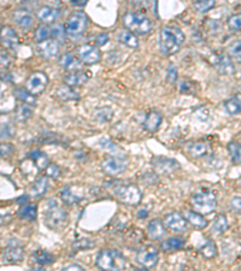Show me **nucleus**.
<instances>
[{
  "instance_id": "1",
  "label": "nucleus",
  "mask_w": 241,
  "mask_h": 271,
  "mask_svg": "<svg viewBox=\"0 0 241 271\" xmlns=\"http://www.w3.org/2000/svg\"><path fill=\"white\" fill-rule=\"evenodd\" d=\"M185 41V34L177 27H164L160 35L161 51L165 56H171L179 52L181 45Z\"/></svg>"
},
{
  "instance_id": "2",
  "label": "nucleus",
  "mask_w": 241,
  "mask_h": 271,
  "mask_svg": "<svg viewBox=\"0 0 241 271\" xmlns=\"http://www.w3.org/2000/svg\"><path fill=\"white\" fill-rule=\"evenodd\" d=\"M192 206L201 215H209L217 207V196L210 190H201L192 196Z\"/></svg>"
},
{
  "instance_id": "3",
  "label": "nucleus",
  "mask_w": 241,
  "mask_h": 271,
  "mask_svg": "<svg viewBox=\"0 0 241 271\" xmlns=\"http://www.w3.org/2000/svg\"><path fill=\"white\" fill-rule=\"evenodd\" d=\"M97 267L101 270H122L125 267V258L116 250L101 251L97 256Z\"/></svg>"
},
{
  "instance_id": "4",
  "label": "nucleus",
  "mask_w": 241,
  "mask_h": 271,
  "mask_svg": "<svg viewBox=\"0 0 241 271\" xmlns=\"http://www.w3.org/2000/svg\"><path fill=\"white\" fill-rule=\"evenodd\" d=\"M123 23L127 27V29L133 32L134 34L144 35L150 33L152 29V23H151L150 18L138 12H128L123 17Z\"/></svg>"
},
{
  "instance_id": "5",
  "label": "nucleus",
  "mask_w": 241,
  "mask_h": 271,
  "mask_svg": "<svg viewBox=\"0 0 241 271\" xmlns=\"http://www.w3.org/2000/svg\"><path fill=\"white\" fill-rule=\"evenodd\" d=\"M67 212L60 206V204L57 200H48L47 209L45 212V221L46 224L50 227L51 229H59L64 226L67 222Z\"/></svg>"
},
{
  "instance_id": "6",
  "label": "nucleus",
  "mask_w": 241,
  "mask_h": 271,
  "mask_svg": "<svg viewBox=\"0 0 241 271\" xmlns=\"http://www.w3.org/2000/svg\"><path fill=\"white\" fill-rule=\"evenodd\" d=\"M87 28V16L82 11L71 13L64 24L65 34L71 39H78Z\"/></svg>"
},
{
  "instance_id": "7",
  "label": "nucleus",
  "mask_w": 241,
  "mask_h": 271,
  "mask_svg": "<svg viewBox=\"0 0 241 271\" xmlns=\"http://www.w3.org/2000/svg\"><path fill=\"white\" fill-rule=\"evenodd\" d=\"M115 192L123 204L131 205V206L138 205L142 199V192L140 188L135 185H130V183L119 186Z\"/></svg>"
},
{
  "instance_id": "8",
  "label": "nucleus",
  "mask_w": 241,
  "mask_h": 271,
  "mask_svg": "<svg viewBox=\"0 0 241 271\" xmlns=\"http://www.w3.org/2000/svg\"><path fill=\"white\" fill-rule=\"evenodd\" d=\"M48 83V77L45 73L42 71H35L32 75L29 76L28 80H27L26 88L29 90L33 95H40L42 94L43 90H45L46 86Z\"/></svg>"
},
{
  "instance_id": "9",
  "label": "nucleus",
  "mask_w": 241,
  "mask_h": 271,
  "mask_svg": "<svg viewBox=\"0 0 241 271\" xmlns=\"http://www.w3.org/2000/svg\"><path fill=\"white\" fill-rule=\"evenodd\" d=\"M127 160L120 157H108L101 161V169L110 176H117L127 169Z\"/></svg>"
},
{
  "instance_id": "10",
  "label": "nucleus",
  "mask_w": 241,
  "mask_h": 271,
  "mask_svg": "<svg viewBox=\"0 0 241 271\" xmlns=\"http://www.w3.org/2000/svg\"><path fill=\"white\" fill-rule=\"evenodd\" d=\"M153 168L161 175H170L180 169V163L172 158L156 157L152 160Z\"/></svg>"
},
{
  "instance_id": "11",
  "label": "nucleus",
  "mask_w": 241,
  "mask_h": 271,
  "mask_svg": "<svg viewBox=\"0 0 241 271\" xmlns=\"http://www.w3.org/2000/svg\"><path fill=\"white\" fill-rule=\"evenodd\" d=\"M136 261L145 269H151V268L156 267V264L158 263L157 248H155L153 246H147V247L142 248L136 256Z\"/></svg>"
},
{
  "instance_id": "12",
  "label": "nucleus",
  "mask_w": 241,
  "mask_h": 271,
  "mask_svg": "<svg viewBox=\"0 0 241 271\" xmlns=\"http://www.w3.org/2000/svg\"><path fill=\"white\" fill-rule=\"evenodd\" d=\"M164 226L172 232H182L187 229V220L179 212H171L165 216Z\"/></svg>"
},
{
  "instance_id": "13",
  "label": "nucleus",
  "mask_w": 241,
  "mask_h": 271,
  "mask_svg": "<svg viewBox=\"0 0 241 271\" xmlns=\"http://www.w3.org/2000/svg\"><path fill=\"white\" fill-rule=\"evenodd\" d=\"M79 58H80L81 63L92 65L99 62L101 58V53L99 48H97L95 46L82 45L79 48Z\"/></svg>"
},
{
  "instance_id": "14",
  "label": "nucleus",
  "mask_w": 241,
  "mask_h": 271,
  "mask_svg": "<svg viewBox=\"0 0 241 271\" xmlns=\"http://www.w3.org/2000/svg\"><path fill=\"white\" fill-rule=\"evenodd\" d=\"M212 64L215 67V69L218 73L223 74V75H232V74L235 73V68L232 59L224 53L216 54L212 59Z\"/></svg>"
},
{
  "instance_id": "15",
  "label": "nucleus",
  "mask_w": 241,
  "mask_h": 271,
  "mask_svg": "<svg viewBox=\"0 0 241 271\" xmlns=\"http://www.w3.org/2000/svg\"><path fill=\"white\" fill-rule=\"evenodd\" d=\"M2 256H4V259L7 263H17L23 259L24 250L18 241H11L9 245L5 247Z\"/></svg>"
},
{
  "instance_id": "16",
  "label": "nucleus",
  "mask_w": 241,
  "mask_h": 271,
  "mask_svg": "<svg viewBox=\"0 0 241 271\" xmlns=\"http://www.w3.org/2000/svg\"><path fill=\"white\" fill-rule=\"evenodd\" d=\"M38 52L42 58L51 59L56 57L59 52V43L54 39L43 40L38 43Z\"/></svg>"
},
{
  "instance_id": "17",
  "label": "nucleus",
  "mask_w": 241,
  "mask_h": 271,
  "mask_svg": "<svg viewBox=\"0 0 241 271\" xmlns=\"http://www.w3.org/2000/svg\"><path fill=\"white\" fill-rule=\"evenodd\" d=\"M89 80V74L81 73L80 71H70L63 76V81L65 84L70 87H79L86 83Z\"/></svg>"
},
{
  "instance_id": "18",
  "label": "nucleus",
  "mask_w": 241,
  "mask_h": 271,
  "mask_svg": "<svg viewBox=\"0 0 241 271\" xmlns=\"http://www.w3.org/2000/svg\"><path fill=\"white\" fill-rule=\"evenodd\" d=\"M0 38H1L5 47L10 48V50H16L18 47V43H20L18 35L11 27H4L0 32Z\"/></svg>"
},
{
  "instance_id": "19",
  "label": "nucleus",
  "mask_w": 241,
  "mask_h": 271,
  "mask_svg": "<svg viewBox=\"0 0 241 271\" xmlns=\"http://www.w3.org/2000/svg\"><path fill=\"white\" fill-rule=\"evenodd\" d=\"M16 129L12 119L7 115H0V140L15 136Z\"/></svg>"
},
{
  "instance_id": "20",
  "label": "nucleus",
  "mask_w": 241,
  "mask_h": 271,
  "mask_svg": "<svg viewBox=\"0 0 241 271\" xmlns=\"http://www.w3.org/2000/svg\"><path fill=\"white\" fill-rule=\"evenodd\" d=\"M59 64L68 73H70V71H80L82 69L81 60L75 58L71 53L63 54L59 59Z\"/></svg>"
},
{
  "instance_id": "21",
  "label": "nucleus",
  "mask_w": 241,
  "mask_h": 271,
  "mask_svg": "<svg viewBox=\"0 0 241 271\" xmlns=\"http://www.w3.org/2000/svg\"><path fill=\"white\" fill-rule=\"evenodd\" d=\"M37 16L41 22H43L45 24H50L58 20L59 12L56 9H53V7L42 6L38 10Z\"/></svg>"
},
{
  "instance_id": "22",
  "label": "nucleus",
  "mask_w": 241,
  "mask_h": 271,
  "mask_svg": "<svg viewBox=\"0 0 241 271\" xmlns=\"http://www.w3.org/2000/svg\"><path fill=\"white\" fill-rule=\"evenodd\" d=\"M13 21H15V23L17 24V26H20L21 28L23 29H29L32 28L33 24H34V18H33V16L30 15L28 11H16L15 13H13Z\"/></svg>"
},
{
  "instance_id": "23",
  "label": "nucleus",
  "mask_w": 241,
  "mask_h": 271,
  "mask_svg": "<svg viewBox=\"0 0 241 271\" xmlns=\"http://www.w3.org/2000/svg\"><path fill=\"white\" fill-rule=\"evenodd\" d=\"M188 152L194 158H204L211 152V147L206 142H194L188 146Z\"/></svg>"
},
{
  "instance_id": "24",
  "label": "nucleus",
  "mask_w": 241,
  "mask_h": 271,
  "mask_svg": "<svg viewBox=\"0 0 241 271\" xmlns=\"http://www.w3.org/2000/svg\"><path fill=\"white\" fill-rule=\"evenodd\" d=\"M161 119H163V117H161L160 112L157 111L150 112L144 122V128L147 131H150V133H155V131H157L158 128H160Z\"/></svg>"
},
{
  "instance_id": "25",
  "label": "nucleus",
  "mask_w": 241,
  "mask_h": 271,
  "mask_svg": "<svg viewBox=\"0 0 241 271\" xmlns=\"http://www.w3.org/2000/svg\"><path fill=\"white\" fill-rule=\"evenodd\" d=\"M28 158L33 161V163H34L35 168H37L39 171L46 170V168H47L48 164H50L48 157L45 155V153L41 152V151H34V152L29 153Z\"/></svg>"
},
{
  "instance_id": "26",
  "label": "nucleus",
  "mask_w": 241,
  "mask_h": 271,
  "mask_svg": "<svg viewBox=\"0 0 241 271\" xmlns=\"http://www.w3.org/2000/svg\"><path fill=\"white\" fill-rule=\"evenodd\" d=\"M186 220L190 224L197 229H204L207 226V221L205 220L204 216L199 212H194V211H186L185 213Z\"/></svg>"
},
{
  "instance_id": "27",
  "label": "nucleus",
  "mask_w": 241,
  "mask_h": 271,
  "mask_svg": "<svg viewBox=\"0 0 241 271\" xmlns=\"http://www.w3.org/2000/svg\"><path fill=\"white\" fill-rule=\"evenodd\" d=\"M147 232L152 240H160L165 234V228L160 220H153L150 222L149 227H147Z\"/></svg>"
},
{
  "instance_id": "28",
  "label": "nucleus",
  "mask_w": 241,
  "mask_h": 271,
  "mask_svg": "<svg viewBox=\"0 0 241 271\" xmlns=\"http://www.w3.org/2000/svg\"><path fill=\"white\" fill-rule=\"evenodd\" d=\"M185 246V240L181 237H169L161 242V250L164 252H176L180 251Z\"/></svg>"
},
{
  "instance_id": "29",
  "label": "nucleus",
  "mask_w": 241,
  "mask_h": 271,
  "mask_svg": "<svg viewBox=\"0 0 241 271\" xmlns=\"http://www.w3.org/2000/svg\"><path fill=\"white\" fill-rule=\"evenodd\" d=\"M13 94L21 101L22 104H26L29 106H35L37 105V99H35V95H33L27 88H16L13 90Z\"/></svg>"
},
{
  "instance_id": "30",
  "label": "nucleus",
  "mask_w": 241,
  "mask_h": 271,
  "mask_svg": "<svg viewBox=\"0 0 241 271\" xmlns=\"http://www.w3.org/2000/svg\"><path fill=\"white\" fill-rule=\"evenodd\" d=\"M119 40L122 43H124L125 46H128V47L130 48H138L139 47V40L138 38H136V35L134 34L133 32H130V30L125 29L122 30V32L119 34Z\"/></svg>"
},
{
  "instance_id": "31",
  "label": "nucleus",
  "mask_w": 241,
  "mask_h": 271,
  "mask_svg": "<svg viewBox=\"0 0 241 271\" xmlns=\"http://www.w3.org/2000/svg\"><path fill=\"white\" fill-rule=\"evenodd\" d=\"M48 188V180L46 176H40L39 179H37V181L34 182L32 187V192L34 194V196L39 198V196L45 195V193L47 192Z\"/></svg>"
},
{
  "instance_id": "32",
  "label": "nucleus",
  "mask_w": 241,
  "mask_h": 271,
  "mask_svg": "<svg viewBox=\"0 0 241 271\" xmlns=\"http://www.w3.org/2000/svg\"><path fill=\"white\" fill-rule=\"evenodd\" d=\"M33 261L39 265H48L54 262V257L45 250H37L33 253Z\"/></svg>"
},
{
  "instance_id": "33",
  "label": "nucleus",
  "mask_w": 241,
  "mask_h": 271,
  "mask_svg": "<svg viewBox=\"0 0 241 271\" xmlns=\"http://www.w3.org/2000/svg\"><path fill=\"white\" fill-rule=\"evenodd\" d=\"M56 95L62 100H78L80 98L78 93L73 89V87L68 86V84L59 87L56 90Z\"/></svg>"
},
{
  "instance_id": "34",
  "label": "nucleus",
  "mask_w": 241,
  "mask_h": 271,
  "mask_svg": "<svg viewBox=\"0 0 241 271\" xmlns=\"http://www.w3.org/2000/svg\"><path fill=\"white\" fill-rule=\"evenodd\" d=\"M212 232H215V234L221 235L223 234L224 232L228 229V220H227V217L224 215H217L215 217V220L212 222Z\"/></svg>"
},
{
  "instance_id": "35",
  "label": "nucleus",
  "mask_w": 241,
  "mask_h": 271,
  "mask_svg": "<svg viewBox=\"0 0 241 271\" xmlns=\"http://www.w3.org/2000/svg\"><path fill=\"white\" fill-rule=\"evenodd\" d=\"M60 198H62V200L64 201L65 204L71 205V204H76V202L80 201L82 199V195L75 193L71 187H67L60 192Z\"/></svg>"
},
{
  "instance_id": "36",
  "label": "nucleus",
  "mask_w": 241,
  "mask_h": 271,
  "mask_svg": "<svg viewBox=\"0 0 241 271\" xmlns=\"http://www.w3.org/2000/svg\"><path fill=\"white\" fill-rule=\"evenodd\" d=\"M228 152L231 155L232 161L234 164H241V145L239 142H229L228 144Z\"/></svg>"
},
{
  "instance_id": "37",
  "label": "nucleus",
  "mask_w": 241,
  "mask_h": 271,
  "mask_svg": "<svg viewBox=\"0 0 241 271\" xmlns=\"http://www.w3.org/2000/svg\"><path fill=\"white\" fill-rule=\"evenodd\" d=\"M224 109L232 116L241 114V100L239 98H232L228 101L224 103Z\"/></svg>"
},
{
  "instance_id": "38",
  "label": "nucleus",
  "mask_w": 241,
  "mask_h": 271,
  "mask_svg": "<svg viewBox=\"0 0 241 271\" xmlns=\"http://www.w3.org/2000/svg\"><path fill=\"white\" fill-rule=\"evenodd\" d=\"M201 253L205 258H215L217 256V246L213 241L207 240L201 247Z\"/></svg>"
},
{
  "instance_id": "39",
  "label": "nucleus",
  "mask_w": 241,
  "mask_h": 271,
  "mask_svg": "<svg viewBox=\"0 0 241 271\" xmlns=\"http://www.w3.org/2000/svg\"><path fill=\"white\" fill-rule=\"evenodd\" d=\"M37 206L35 205H26L22 207L20 211V217L26 221H35L37 220Z\"/></svg>"
},
{
  "instance_id": "40",
  "label": "nucleus",
  "mask_w": 241,
  "mask_h": 271,
  "mask_svg": "<svg viewBox=\"0 0 241 271\" xmlns=\"http://www.w3.org/2000/svg\"><path fill=\"white\" fill-rule=\"evenodd\" d=\"M228 52L231 57H233V59L241 63V39L234 40L233 42L229 43Z\"/></svg>"
},
{
  "instance_id": "41",
  "label": "nucleus",
  "mask_w": 241,
  "mask_h": 271,
  "mask_svg": "<svg viewBox=\"0 0 241 271\" xmlns=\"http://www.w3.org/2000/svg\"><path fill=\"white\" fill-rule=\"evenodd\" d=\"M32 109L29 108V105H26V104H22V105H20L16 109V118L21 120V122L29 119L30 117H32Z\"/></svg>"
},
{
  "instance_id": "42",
  "label": "nucleus",
  "mask_w": 241,
  "mask_h": 271,
  "mask_svg": "<svg viewBox=\"0 0 241 271\" xmlns=\"http://www.w3.org/2000/svg\"><path fill=\"white\" fill-rule=\"evenodd\" d=\"M213 6H215V0H199V1L194 2V9L201 13L207 12Z\"/></svg>"
},
{
  "instance_id": "43",
  "label": "nucleus",
  "mask_w": 241,
  "mask_h": 271,
  "mask_svg": "<svg viewBox=\"0 0 241 271\" xmlns=\"http://www.w3.org/2000/svg\"><path fill=\"white\" fill-rule=\"evenodd\" d=\"M51 35L52 29L48 28L46 24H43V26H40L39 28L37 29V32H35V39H37L38 42H41V41L43 40H47Z\"/></svg>"
},
{
  "instance_id": "44",
  "label": "nucleus",
  "mask_w": 241,
  "mask_h": 271,
  "mask_svg": "<svg viewBox=\"0 0 241 271\" xmlns=\"http://www.w3.org/2000/svg\"><path fill=\"white\" fill-rule=\"evenodd\" d=\"M12 64V57L9 52L0 51V71L7 70Z\"/></svg>"
},
{
  "instance_id": "45",
  "label": "nucleus",
  "mask_w": 241,
  "mask_h": 271,
  "mask_svg": "<svg viewBox=\"0 0 241 271\" xmlns=\"http://www.w3.org/2000/svg\"><path fill=\"white\" fill-rule=\"evenodd\" d=\"M112 115H114V112L110 108H103L95 112V118L100 122H108L112 118Z\"/></svg>"
},
{
  "instance_id": "46",
  "label": "nucleus",
  "mask_w": 241,
  "mask_h": 271,
  "mask_svg": "<svg viewBox=\"0 0 241 271\" xmlns=\"http://www.w3.org/2000/svg\"><path fill=\"white\" fill-rule=\"evenodd\" d=\"M228 28L232 32H238L241 29V13H235L228 18Z\"/></svg>"
},
{
  "instance_id": "47",
  "label": "nucleus",
  "mask_w": 241,
  "mask_h": 271,
  "mask_svg": "<svg viewBox=\"0 0 241 271\" xmlns=\"http://www.w3.org/2000/svg\"><path fill=\"white\" fill-rule=\"evenodd\" d=\"M94 246L92 240L88 239H81V240H76L75 242L73 243V248L76 251H83V250H88V248H92Z\"/></svg>"
},
{
  "instance_id": "48",
  "label": "nucleus",
  "mask_w": 241,
  "mask_h": 271,
  "mask_svg": "<svg viewBox=\"0 0 241 271\" xmlns=\"http://www.w3.org/2000/svg\"><path fill=\"white\" fill-rule=\"evenodd\" d=\"M15 152V149L13 146L9 142H4V144H0V158H4V159H7Z\"/></svg>"
},
{
  "instance_id": "49",
  "label": "nucleus",
  "mask_w": 241,
  "mask_h": 271,
  "mask_svg": "<svg viewBox=\"0 0 241 271\" xmlns=\"http://www.w3.org/2000/svg\"><path fill=\"white\" fill-rule=\"evenodd\" d=\"M51 29H52V37H53L54 40H57V41L64 40L65 30L62 26H56V27H53V28H51Z\"/></svg>"
},
{
  "instance_id": "50",
  "label": "nucleus",
  "mask_w": 241,
  "mask_h": 271,
  "mask_svg": "<svg viewBox=\"0 0 241 271\" xmlns=\"http://www.w3.org/2000/svg\"><path fill=\"white\" fill-rule=\"evenodd\" d=\"M231 209L234 211L235 213L241 215V195L233 196L231 200Z\"/></svg>"
},
{
  "instance_id": "51",
  "label": "nucleus",
  "mask_w": 241,
  "mask_h": 271,
  "mask_svg": "<svg viewBox=\"0 0 241 271\" xmlns=\"http://www.w3.org/2000/svg\"><path fill=\"white\" fill-rule=\"evenodd\" d=\"M46 172H47V176L52 177V179H58L60 175L58 166L54 165V164H48V166L46 168Z\"/></svg>"
},
{
  "instance_id": "52",
  "label": "nucleus",
  "mask_w": 241,
  "mask_h": 271,
  "mask_svg": "<svg viewBox=\"0 0 241 271\" xmlns=\"http://www.w3.org/2000/svg\"><path fill=\"white\" fill-rule=\"evenodd\" d=\"M177 76H179V74H177V70L175 67H170L166 71V81L169 83H175L177 80Z\"/></svg>"
},
{
  "instance_id": "53",
  "label": "nucleus",
  "mask_w": 241,
  "mask_h": 271,
  "mask_svg": "<svg viewBox=\"0 0 241 271\" xmlns=\"http://www.w3.org/2000/svg\"><path fill=\"white\" fill-rule=\"evenodd\" d=\"M197 118L201 120H207L210 118V110L206 108H201L197 111Z\"/></svg>"
},
{
  "instance_id": "54",
  "label": "nucleus",
  "mask_w": 241,
  "mask_h": 271,
  "mask_svg": "<svg viewBox=\"0 0 241 271\" xmlns=\"http://www.w3.org/2000/svg\"><path fill=\"white\" fill-rule=\"evenodd\" d=\"M109 41V37L106 34H99L97 37V39H95V42H97L98 46H104L106 42Z\"/></svg>"
},
{
  "instance_id": "55",
  "label": "nucleus",
  "mask_w": 241,
  "mask_h": 271,
  "mask_svg": "<svg viewBox=\"0 0 241 271\" xmlns=\"http://www.w3.org/2000/svg\"><path fill=\"white\" fill-rule=\"evenodd\" d=\"M63 270H67V271H69V270H83V268L80 267V265H78V264H70V265H67V267L63 268Z\"/></svg>"
},
{
  "instance_id": "56",
  "label": "nucleus",
  "mask_w": 241,
  "mask_h": 271,
  "mask_svg": "<svg viewBox=\"0 0 241 271\" xmlns=\"http://www.w3.org/2000/svg\"><path fill=\"white\" fill-rule=\"evenodd\" d=\"M88 0H71V4L75 5V6H83L87 4Z\"/></svg>"
},
{
  "instance_id": "57",
  "label": "nucleus",
  "mask_w": 241,
  "mask_h": 271,
  "mask_svg": "<svg viewBox=\"0 0 241 271\" xmlns=\"http://www.w3.org/2000/svg\"><path fill=\"white\" fill-rule=\"evenodd\" d=\"M138 216L140 218H145L147 216V212H146V210H140L139 211V213H138Z\"/></svg>"
},
{
  "instance_id": "58",
  "label": "nucleus",
  "mask_w": 241,
  "mask_h": 271,
  "mask_svg": "<svg viewBox=\"0 0 241 271\" xmlns=\"http://www.w3.org/2000/svg\"><path fill=\"white\" fill-rule=\"evenodd\" d=\"M129 1L133 2V4H138L139 5L142 1V0H129Z\"/></svg>"
},
{
  "instance_id": "59",
  "label": "nucleus",
  "mask_w": 241,
  "mask_h": 271,
  "mask_svg": "<svg viewBox=\"0 0 241 271\" xmlns=\"http://www.w3.org/2000/svg\"><path fill=\"white\" fill-rule=\"evenodd\" d=\"M1 95H2V84L0 83V98H1Z\"/></svg>"
},
{
  "instance_id": "60",
  "label": "nucleus",
  "mask_w": 241,
  "mask_h": 271,
  "mask_svg": "<svg viewBox=\"0 0 241 271\" xmlns=\"http://www.w3.org/2000/svg\"><path fill=\"white\" fill-rule=\"evenodd\" d=\"M193 1H194V2H196V1H199V0H193Z\"/></svg>"
}]
</instances>
